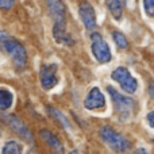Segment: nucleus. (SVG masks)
Returning a JSON list of instances; mask_svg holds the SVG:
<instances>
[{
	"label": "nucleus",
	"instance_id": "9d476101",
	"mask_svg": "<svg viewBox=\"0 0 154 154\" xmlns=\"http://www.w3.org/2000/svg\"><path fill=\"white\" fill-rule=\"evenodd\" d=\"M53 35H54V39L58 43H64V45H72L73 43L72 37L66 31V23H65V20L54 22Z\"/></svg>",
	"mask_w": 154,
	"mask_h": 154
},
{
	"label": "nucleus",
	"instance_id": "423d86ee",
	"mask_svg": "<svg viewBox=\"0 0 154 154\" xmlns=\"http://www.w3.org/2000/svg\"><path fill=\"white\" fill-rule=\"evenodd\" d=\"M3 119H4L5 122H7V125L10 126L18 135H20L26 142H29V143H34L32 133L29 130V127L24 125V122L22 119H19V118L15 116V115H4Z\"/></svg>",
	"mask_w": 154,
	"mask_h": 154
},
{
	"label": "nucleus",
	"instance_id": "6e6552de",
	"mask_svg": "<svg viewBox=\"0 0 154 154\" xmlns=\"http://www.w3.org/2000/svg\"><path fill=\"white\" fill-rule=\"evenodd\" d=\"M104 106H106V99H104V95L101 93V91L96 87L92 88L84 99V107L87 109L93 111V109L104 108Z\"/></svg>",
	"mask_w": 154,
	"mask_h": 154
},
{
	"label": "nucleus",
	"instance_id": "39448f33",
	"mask_svg": "<svg viewBox=\"0 0 154 154\" xmlns=\"http://www.w3.org/2000/svg\"><path fill=\"white\" fill-rule=\"evenodd\" d=\"M111 79L119 82V85L123 88V91L127 93H134L138 88V82L137 80L131 76L127 68L125 66H118L114 72L111 73Z\"/></svg>",
	"mask_w": 154,
	"mask_h": 154
},
{
	"label": "nucleus",
	"instance_id": "9b49d317",
	"mask_svg": "<svg viewBox=\"0 0 154 154\" xmlns=\"http://www.w3.org/2000/svg\"><path fill=\"white\" fill-rule=\"evenodd\" d=\"M39 135L42 137V139L49 145L54 154H64V146H62L61 141L58 139V137H56L51 131L49 130H41Z\"/></svg>",
	"mask_w": 154,
	"mask_h": 154
},
{
	"label": "nucleus",
	"instance_id": "20e7f679",
	"mask_svg": "<svg viewBox=\"0 0 154 154\" xmlns=\"http://www.w3.org/2000/svg\"><path fill=\"white\" fill-rule=\"evenodd\" d=\"M91 39H92L91 50H92V54L95 56V58L101 64L111 61V50H109L108 43L103 39V37L99 32H93V34H91Z\"/></svg>",
	"mask_w": 154,
	"mask_h": 154
},
{
	"label": "nucleus",
	"instance_id": "a211bd4d",
	"mask_svg": "<svg viewBox=\"0 0 154 154\" xmlns=\"http://www.w3.org/2000/svg\"><path fill=\"white\" fill-rule=\"evenodd\" d=\"M143 8L149 16H154V0H145Z\"/></svg>",
	"mask_w": 154,
	"mask_h": 154
},
{
	"label": "nucleus",
	"instance_id": "f8f14e48",
	"mask_svg": "<svg viewBox=\"0 0 154 154\" xmlns=\"http://www.w3.org/2000/svg\"><path fill=\"white\" fill-rule=\"evenodd\" d=\"M48 8L50 15L54 18V22L65 20V5L64 3L57 2V0H49Z\"/></svg>",
	"mask_w": 154,
	"mask_h": 154
},
{
	"label": "nucleus",
	"instance_id": "0eeeda50",
	"mask_svg": "<svg viewBox=\"0 0 154 154\" xmlns=\"http://www.w3.org/2000/svg\"><path fill=\"white\" fill-rule=\"evenodd\" d=\"M57 69L58 68H57L56 64H45L41 66L39 80H41V85H42L43 89L49 91L57 85V82H58Z\"/></svg>",
	"mask_w": 154,
	"mask_h": 154
},
{
	"label": "nucleus",
	"instance_id": "1a4fd4ad",
	"mask_svg": "<svg viewBox=\"0 0 154 154\" xmlns=\"http://www.w3.org/2000/svg\"><path fill=\"white\" fill-rule=\"evenodd\" d=\"M79 14L80 18H81L82 23L87 29H93L96 26V14L93 7L89 4V3H81L79 7Z\"/></svg>",
	"mask_w": 154,
	"mask_h": 154
},
{
	"label": "nucleus",
	"instance_id": "f3484780",
	"mask_svg": "<svg viewBox=\"0 0 154 154\" xmlns=\"http://www.w3.org/2000/svg\"><path fill=\"white\" fill-rule=\"evenodd\" d=\"M112 39H114V42L116 43V46L119 49H127L128 48V42H127L126 37L122 34V32L114 31L112 32Z\"/></svg>",
	"mask_w": 154,
	"mask_h": 154
},
{
	"label": "nucleus",
	"instance_id": "dca6fc26",
	"mask_svg": "<svg viewBox=\"0 0 154 154\" xmlns=\"http://www.w3.org/2000/svg\"><path fill=\"white\" fill-rule=\"evenodd\" d=\"M2 154H23L20 145L16 141H8L2 149Z\"/></svg>",
	"mask_w": 154,
	"mask_h": 154
},
{
	"label": "nucleus",
	"instance_id": "aec40b11",
	"mask_svg": "<svg viewBox=\"0 0 154 154\" xmlns=\"http://www.w3.org/2000/svg\"><path fill=\"white\" fill-rule=\"evenodd\" d=\"M147 123L150 125V127L154 128V109L152 112H149V114H147Z\"/></svg>",
	"mask_w": 154,
	"mask_h": 154
},
{
	"label": "nucleus",
	"instance_id": "f257e3e1",
	"mask_svg": "<svg viewBox=\"0 0 154 154\" xmlns=\"http://www.w3.org/2000/svg\"><path fill=\"white\" fill-rule=\"evenodd\" d=\"M0 49L12 60V64L16 70H23L26 68L27 53L24 46L2 30H0Z\"/></svg>",
	"mask_w": 154,
	"mask_h": 154
},
{
	"label": "nucleus",
	"instance_id": "f03ea898",
	"mask_svg": "<svg viewBox=\"0 0 154 154\" xmlns=\"http://www.w3.org/2000/svg\"><path fill=\"white\" fill-rule=\"evenodd\" d=\"M100 137L114 152L123 154L127 153L131 149V143L126 137L119 134L116 130L111 127V126H104L100 130Z\"/></svg>",
	"mask_w": 154,
	"mask_h": 154
},
{
	"label": "nucleus",
	"instance_id": "412c9836",
	"mask_svg": "<svg viewBox=\"0 0 154 154\" xmlns=\"http://www.w3.org/2000/svg\"><path fill=\"white\" fill-rule=\"evenodd\" d=\"M149 95H150V97L154 99V81H152L149 85Z\"/></svg>",
	"mask_w": 154,
	"mask_h": 154
},
{
	"label": "nucleus",
	"instance_id": "4be33fe9",
	"mask_svg": "<svg viewBox=\"0 0 154 154\" xmlns=\"http://www.w3.org/2000/svg\"><path fill=\"white\" fill-rule=\"evenodd\" d=\"M134 154H147V152L143 149V147H138V149L134 150Z\"/></svg>",
	"mask_w": 154,
	"mask_h": 154
},
{
	"label": "nucleus",
	"instance_id": "5701e85b",
	"mask_svg": "<svg viewBox=\"0 0 154 154\" xmlns=\"http://www.w3.org/2000/svg\"><path fill=\"white\" fill-rule=\"evenodd\" d=\"M69 154H79V153H77V150H72Z\"/></svg>",
	"mask_w": 154,
	"mask_h": 154
},
{
	"label": "nucleus",
	"instance_id": "ddd939ff",
	"mask_svg": "<svg viewBox=\"0 0 154 154\" xmlns=\"http://www.w3.org/2000/svg\"><path fill=\"white\" fill-rule=\"evenodd\" d=\"M14 103V95L10 89L0 88V111H7Z\"/></svg>",
	"mask_w": 154,
	"mask_h": 154
},
{
	"label": "nucleus",
	"instance_id": "4468645a",
	"mask_svg": "<svg viewBox=\"0 0 154 154\" xmlns=\"http://www.w3.org/2000/svg\"><path fill=\"white\" fill-rule=\"evenodd\" d=\"M48 112H49V115H50L53 119H56L64 128L70 130V122L68 120V118L65 116L61 111H58V109L54 108V107H48Z\"/></svg>",
	"mask_w": 154,
	"mask_h": 154
},
{
	"label": "nucleus",
	"instance_id": "b1692460",
	"mask_svg": "<svg viewBox=\"0 0 154 154\" xmlns=\"http://www.w3.org/2000/svg\"><path fill=\"white\" fill-rule=\"evenodd\" d=\"M153 143H154V139H153Z\"/></svg>",
	"mask_w": 154,
	"mask_h": 154
},
{
	"label": "nucleus",
	"instance_id": "6ab92c4d",
	"mask_svg": "<svg viewBox=\"0 0 154 154\" xmlns=\"http://www.w3.org/2000/svg\"><path fill=\"white\" fill-rule=\"evenodd\" d=\"M15 2L14 0H0V8L2 10H10L14 7Z\"/></svg>",
	"mask_w": 154,
	"mask_h": 154
},
{
	"label": "nucleus",
	"instance_id": "7ed1b4c3",
	"mask_svg": "<svg viewBox=\"0 0 154 154\" xmlns=\"http://www.w3.org/2000/svg\"><path fill=\"white\" fill-rule=\"evenodd\" d=\"M107 91H108L109 96H111L112 101H114L115 109H116L118 115H119L120 120H127L131 118L133 115V111L135 108V101L134 99L128 97V96H125L122 93H119L115 88H112L111 85L107 87Z\"/></svg>",
	"mask_w": 154,
	"mask_h": 154
},
{
	"label": "nucleus",
	"instance_id": "2eb2a0df",
	"mask_svg": "<svg viewBox=\"0 0 154 154\" xmlns=\"http://www.w3.org/2000/svg\"><path fill=\"white\" fill-rule=\"evenodd\" d=\"M107 5H108V10H109V12L112 14V16H114L116 20H119V19L122 18L125 3L120 2V0H109V2H107Z\"/></svg>",
	"mask_w": 154,
	"mask_h": 154
}]
</instances>
